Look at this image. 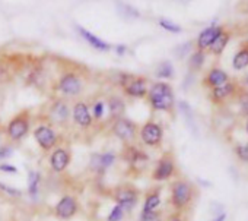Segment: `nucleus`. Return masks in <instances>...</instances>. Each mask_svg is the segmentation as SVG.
Masks as SVG:
<instances>
[{
	"mask_svg": "<svg viewBox=\"0 0 248 221\" xmlns=\"http://www.w3.org/2000/svg\"><path fill=\"white\" fill-rule=\"evenodd\" d=\"M156 220V214L155 212H149V211H143L140 221H155Z\"/></svg>",
	"mask_w": 248,
	"mask_h": 221,
	"instance_id": "7c9ffc66",
	"label": "nucleus"
},
{
	"mask_svg": "<svg viewBox=\"0 0 248 221\" xmlns=\"http://www.w3.org/2000/svg\"><path fill=\"white\" fill-rule=\"evenodd\" d=\"M236 154H238V157H239L241 160L248 161V144L239 145V147L236 148Z\"/></svg>",
	"mask_w": 248,
	"mask_h": 221,
	"instance_id": "c85d7f7f",
	"label": "nucleus"
},
{
	"mask_svg": "<svg viewBox=\"0 0 248 221\" xmlns=\"http://www.w3.org/2000/svg\"><path fill=\"white\" fill-rule=\"evenodd\" d=\"M34 136L37 139V142L40 144V147L43 150H50L56 145V141H57V136L54 134V131L48 126H40L35 129L34 132Z\"/></svg>",
	"mask_w": 248,
	"mask_h": 221,
	"instance_id": "0eeeda50",
	"label": "nucleus"
},
{
	"mask_svg": "<svg viewBox=\"0 0 248 221\" xmlns=\"http://www.w3.org/2000/svg\"><path fill=\"white\" fill-rule=\"evenodd\" d=\"M76 211H78V202L73 196H63L56 205V215L63 220L72 218L76 214Z\"/></svg>",
	"mask_w": 248,
	"mask_h": 221,
	"instance_id": "20e7f679",
	"label": "nucleus"
},
{
	"mask_svg": "<svg viewBox=\"0 0 248 221\" xmlns=\"http://www.w3.org/2000/svg\"><path fill=\"white\" fill-rule=\"evenodd\" d=\"M142 139L146 145H158L162 139V129L156 123H146L142 128Z\"/></svg>",
	"mask_w": 248,
	"mask_h": 221,
	"instance_id": "6e6552de",
	"label": "nucleus"
},
{
	"mask_svg": "<svg viewBox=\"0 0 248 221\" xmlns=\"http://www.w3.org/2000/svg\"><path fill=\"white\" fill-rule=\"evenodd\" d=\"M213 221H225V214H219Z\"/></svg>",
	"mask_w": 248,
	"mask_h": 221,
	"instance_id": "c9c22d12",
	"label": "nucleus"
},
{
	"mask_svg": "<svg viewBox=\"0 0 248 221\" xmlns=\"http://www.w3.org/2000/svg\"><path fill=\"white\" fill-rule=\"evenodd\" d=\"M222 34V30L219 27H210V28H206L200 35H199V40H197V44L200 49H206V47H210L212 43L216 40V37H219Z\"/></svg>",
	"mask_w": 248,
	"mask_h": 221,
	"instance_id": "9b49d317",
	"label": "nucleus"
},
{
	"mask_svg": "<svg viewBox=\"0 0 248 221\" xmlns=\"http://www.w3.org/2000/svg\"><path fill=\"white\" fill-rule=\"evenodd\" d=\"M114 158H115L114 154H109V153L108 154H102V155L95 154L91 158V167L93 170H96V171H104L107 167H109L112 164Z\"/></svg>",
	"mask_w": 248,
	"mask_h": 221,
	"instance_id": "ddd939ff",
	"label": "nucleus"
},
{
	"mask_svg": "<svg viewBox=\"0 0 248 221\" xmlns=\"http://www.w3.org/2000/svg\"><path fill=\"white\" fill-rule=\"evenodd\" d=\"M247 131H248V125H247Z\"/></svg>",
	"mask_w": 248,
	"mask_h": 221,
	"instance_id": "58836bf2",
	"label": "nucleus"
},
{
	"mask_svg": "<svg viewBox=\"0 0 248 221\" xmlns=\"http://www.w3.org/2000/svg\"><path fill=\"white\" fill-rule=\"evenodd\" d=\"M232 91H233V85L232 84H223L220 86L213 88V98L220 101V100L226 98L229 94H232Z\"/></svg>",
	"mask_w": 248,
	"mask_h": 221,
	"instance_id": "6ab92c4d",
	"label": "nucleus"
},
{
	"mask_svg": "<svg viewBox=\"0 0 248 221\" xmlns=\"http://www.w3.org/2000/svg\"><path fill=\"white\" fill-rule=\"evenodd\" d=\"M159 25H161L162 28H165L167 31H171V33H181V28H180L178 25H175V24H172V22H170V21H167V19H161V21H159Z\"/></svg>",
	"mask_w": 248,
	"mask_h": 221,
	"instance_id": "bb28decb",
	"label": "nucleus"
},
{
	"mask_svg": "<svg viewBox=\"0 0 248 221\" xmlns=\"http://www.w3.org/2000/svg\"><path fill=\"white\" fill-rule=\"evenodd\" d=\"M191 199V189L187 183L178 182L172 187V202L177 208L186 206Z\"/></svg>",
	"mask_w": 248,
	"mask_h": 221,
	"instance_id": "7ed1b4c3",
	"label": "nucleus"
},
{
	"mask_svg": "<svg viewBox=\"0 0 248 221\" xmlns=\"http://www.w3.org/2000/svg\"><path fill=\"white\" fill-rule=\"evenodd\" d=\"M136 201H138V195L132 189H120L117 192V202H118L117 205H120L121 208L130 209L135 206Z\"/></svg>",
	"mask_w": 248,
	"mask_h": 221,
	"instance_id": "9d476101",
	"label": "nucleus"
},
{
	"mask_svg": "<svg viewBox=\"0 0 248 221\" xmlns=\"http://www.w3.org/2000/svg\"><path fill=\"white\" fill-rule=\"evenodd\" d=\"M112 132L118 139L129 142L136 135V125L127 119H117L112 126Z\"/></svg>",
	"mask_w": 248,
	"mask_h": 221,
	"instance_id": "f03ea898",
	"label": "nucleus"
},
{
	"mask_svg": "<svg viewBox=\"0 0 248 221\" xmlns=\"http://www.w3.org/2000/svg\"><path fill=\"white\" fill-rule=\"evenodd\" d=\"M73 119H75V122H76L79 126H82V128L91 126L92 118H91V113H89V110H88L86 104L78 102V104L73 107Z\"/></svg>",
	"mask_w": 248,
	"mask_h": 221,
	"instance_id": "1a4fd4ad",
	"label": "nucleus"
},
{
	"mask_svg": "<svg viewBox=\"0 0 248 221\" xmlns=\"http://www.w3.org/2000/svg\"><path fill=\"white\" fill-rule=\"evenodd\" d=\"M0 189L6 190V193H9V195H12V196H19V195H21V190L14 189V187H9V186H6V185H3V183H0Z\"/></svg>",
	"mask_w": 248,
	"mask_h": 221,
	"instance_id": "c756f323",
	"label": "nucleus"
},
{
	"mask_svg": "<svg viewBox=\"0 0 248 221\" xmlns=\"http://www.w3.org/2000/svg\"><path fill=\"white\" fill-rule=\"evenodd\" d=\"M69 161H70V155L66 150L59 148L51 155V167L56 171H63L69 166Z\"/></svg>",
	"mask_w": 248,
	"mask_h": 221,
	"instance_id": "f8f14e48",
	"label": "nucleus"
},
{
	"mask_svg": "<svg viewBox=\"0 0 248 221\" xmlns=\"http://www.w3.org/2000/svg\"><path fill=\"white\" fill-rule=\"evenodd\" d=\"M126 92L132 97H143L146 94V84L145 79H132L129 84H126Z\"/></svg>",
	"mask_w": 248,
	"mask_h": 221,
	"instance_id": "4468645a",
	"label": "nucleus"
},
{
	"mask_svg": "<svg viewBox=\"0 0 248 221\" xmlns=\"http://www.w3.org/2000/svg\"><path fill=\"white\" fill-rule=\"evenodd\" d=\"M123 217V208L120 205H115L114 209L111 211L109 217H108V221H120Z\"/></svg>",
	"mask_w": 248,
	"mask_h": 221,
	"instance_id": "cd10ccee",
	"label": "nucleus"
},
{
	"mask_svg": "<svg viewBox=\"0 0 248 221\" xmlns=\"http://www.w3.org/2000/svg\"><path fill=\"white\" fill-rule=\"evenodd\" d=\"M12 148H8V147H0V158H8L12 155Z\"/></svg>",
	"mask_w": 248,
	"mask_h": 221,
	"instance_id": "473e14b6",
	"label": "nucleus"
},
{
	"mask_svg": "<svg viewBox=\"0 0 248 221\" xmlns=\"http://www.w3.org/2000/svg\"><path fill=\"white\" fill-rule=\"evenodd\" d=\"M159 204H161L159 195H158V193H151V195L146 198V201H145V208H143V211L154 212V209H155Z\"/></svg>",
	"mask_w": 248,
	"mask_h": 221,
	"instance_id": "5701e85b",
	"label": "nucleus"
},
{
	"mask_svg": "<svg viewBox=\"0 0 248 221\" xmlns=\"http://www.w3.org/2000/svg\"><path fill=\"white\" fill-rule=\"evenodd\" d=\"M247 82H248V78H247Z\"/></svg>",
	"mask_w": 248,
	"mask_h": 221,
	"instance_id": "ea45409f",
	"label": "nucleus"
},
{
	"mask_svg": "<svg viewBox=\"0 0 248 221\" xmlns=\"http://www.w3.org/2000/svg\"><path fill=\"white\" fill-rule=\"evenodd\" d=\"M0 171H6V173H16V167L14 166H6V164H2L0 166Z\"/></svg>",
	"mask_w": 248,
	"mask_h": 221,
	"instance_id": "f704fd0d",
	"label": "nucleus"
},
{
	"mask_svg": "<svg viewBox=\"0 0 248 221\" xmlns=\"http://www.w3.org/2000/svg\"><path fill=\"white\" fill-rule=\"evenodd\" d=\"M78 31H79V34H80L91 46H93L95 49H98V50H108V49H109V46H108L107 43H104L101 38H98L96 35L91 34L89 31H86V30H83V28H78Z\"/></svg>",
	"mask_w": 248,
	"mask_h": 221,
	"instance_id": "f3484780",
	"label": "nucleus"
},
{
	"mask_svg": "<svg viewBox=\"0 0 248 221\" xmlns=\"http://www.w3.org/2000/svg\"><path fill=\"white\" fill-rule=\"evenodd\" d=\"M109 110H111V113H112V116H120L123 112H124V102L120 100V98H117V97H112L111 100H109Z\"/></svg>",
	"mask_w": 248,
	"mask_h": 221,
	"instance_id": "412c9836",
	"label": "nucleus"
},
{
	"mask_svg": "<svg viewBox=\"0 0 248 221\" xmlns=\"http://www.w3.org/2000/svg\"><path fill=\"white\" fill-rule=\"evenodd\" d=\"M28 126H30V122L25 116H18L15 118L9 126H8V134H9V138L14 139V141H19L22 139L27 132H28Z\"/></svg>",
	"mask_w": 248,
	"mask_h": 221,
	"instance_id": "423d86ee",
	"label": "nucleus"
},
{
	"mask_svg": "<svg viewBox=\"0 0 248 221\" xmlns=\"http://www.w3.org/2000/svg\"><path fill=\"white\" fill-rule=\"evenodd\" d=\"M5 75V69L2 68V66H0V79H2V76Z\"/></svg>",
	"mask_w": 248,
	"mask_h": 221,
	"instance_id": "e433bc0d",
	"label": "nucleus"
},
{
	"mask_svg": "<svg viewBox=\"0 0 248 221\" xmlns=\"http://www.w3.org/2000/svg\"><path fill=\"white\" fill-rule=\"evenodd\" d=\"M102 112H104V104H102V102H96V104L93 105V116L98 119V118L102 116Z\"/></svg>",
	"mask_w": 248,
	"mask_h": 221,
	"instance_id": "2f4dec72",
	"label": "nucleus"
},
{
	"mask_svg": "<svg viewBox=\"0 0 248 221\" xmlns=\"http://www.w3.org/2000/svg\"><path fill=\"white\" fill-rule=\"evenodd\" d=\"M171 221H181V220H180V218H177V217H174V218H172Z\"/></svg>",
	"mask_w": 248,
	"mask_h": 221,
	"instance_id": "4c0bfd02",
	"label": "nucleus"
},
{
	"mask_svg": "<svg viewBox=\"0 0 248 221\" xmlns=\"http://www.w3.org/2000/svg\"><path fill=\"white\" fill-rule=\"evenodd\" d=\"M203 62H204L203 53H202V51H197V53H194V54L191 56V59H190V66L194 68V69H199V68L203 65Z\"/></svg>",
	"mask_w": 248,
	"mask_h": 221,
	"instance_id": "a878e982",
	"label": "nucleus"
},
{
	"mask_svg": "<svg viewBox=\"0 0 248 221\" xmlns=\"http://www.w3.org/2000/svg\"><path fill=\"white\" fill-rule=\"evenodd\" d=\"M59 89L63 94L76 95L82 89V82L79 81V78L75 73H66V75L62 76V79L59 82Z\"/></svg>",
	"mask_w": 248,
	"mask_h": 221,
	"instance_id": "39448f33",
	"label": "nucleus"
},
{
	"mask_svg": "<svg viewBox=\"0 0 248 221\" xmlns=\"http://www.w3.org/2000/svg\"><path fill=\"white\" fill-rule=\"evenodd\" d=\"M172 171H174V164H172V161L164 158V160H161V163L158 164V167H156V170H155V173H154V177H155L156 180H164V179H168V177L172 174Z\"/></svg>",
	"mask_w": 248,
	"mask_h": 221,
	"instance_id": "2eb2a0df",
	"label": "nucleus"
},
{
	"mask_svg": "<svg viewBox=\"0 0 248 221\" xmlns=\"http://www.w3.org/2000/svg\"><path fill=\"white\" fill-rule=\"evenodd\" d=\"M30 195L32 196V198H35L37 196V193H38V183H40V174L38 173H35V171H31L30 173Z\"/></svg>",
	"mask_w": 248,
	"mask_h": 221,
	"instance_id": "b1692460",
	"label": "nucleus"
},
{
	"mask_svg": "<svg viewBox=\"0 0 248 221\" xmlns=\"http://www.w3.org/2000/svg\"><path fill=\"white\" fill-rule=\"evenodd\" d=\"M226 79H228V75H226L223 70H220V69H213V70H210V72H209V76H207V82H209L212 86H215V88L223 85Z\"/></svg>",
	"mask_w": 248,
	"mask_h": 221,
	"instance_id": "a211bd4d",
	"label": "nucleus"
},
{
	"mask_svg": "<svg viewBox=\"0 0 248 221\" xmlns=\"http://www.w3.org/2000/svg\"><path fill=\"white\" fill-rule=\"evenodd\" d=\"M156 73H158V76H161V78H171V76L174 75V68H172V65H171L170 62H162V63L159 65Z\"/></svg>",
	"mask_w": 248,
	"mask_h": 221,
	"instance_id": "393cba45",
	"label": "nucleus"
},
{
	"mask_svg": "<svg viewBox=\"0 0 248 221\" xmlns=\"http://www.w3.org/2000/svg\"><path fill=\"white\" fill-rule=\"evenodd\" d=\"M149 101L156 110H170L174 104V94L168 84L158 82L149 91Z\"/></svg>",
	"mask_w": 248,
	"mask_h": 221,
	"instance_id": "f257e3e1",
	"label": "nucleus"
},
{
	"mask_svg": "<svg viewBox=\"0 0 248 221\" xmlns=\"http://www.w3.org/2000/svg\"><path fill=\"white\" fill-rule=\"evenodd\" d=\"M51 119L56 122V123H63L67 116H69V108L64 102L62 101H57L53 107H51Z\"/></svg>",
	"mask_w": 248,
	"mask_h": 221,
	"instance_id": "dca6fc26",
	"label": "nucleus"
},
{
	"mask_svg": "<svg viewBox=\"0 0 248 221\" xmlns=\"http://www.w3.org/2000/svg\"><path fill=\"white\" fill-rule=\"evenodd\" d=\"M226 43H228V35L226 34H220L219 37H216V40L212 43V46H210V49H212V51L213 53H222V50L225 49V46H226Z\"/></svg>",
	"mask_w": 248,
	"mask_h": 221,
	"instance_id": "4be33fe9",
	"label": "nucleus"
},
{
	"mask_svg": "<svg viewBox=\"0 0 248 221\" xmlns=\"http://www.w3.org/2000/svg\"><path fill=\"white\" fill-rule=\"evenodd\" d=\"M241 108H242V113L244 115H248V95H245L241 100Z\"/></svg>",
	"mask_w": 248,
	"mask_h": 221,
	"instance_id": "72a5a7b5",
	"label": "nucleus"
},
{
	"mask_svg": "<svg viewBox=\"0 0 248 221\" xmlns=\"http://www.w3.org/2000/svg\"><path fill=\"white\" fill-rule=\"evenodd\" d=\"M248 66V50H241L235 57H233V68L235 69H244Z\"/></svg>",
	"mask_w": 248,
	"mask_h": 221,
	"instance_id": "aec40b11",
	"label": "nucleus"
}]
</instances>
